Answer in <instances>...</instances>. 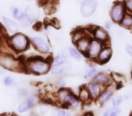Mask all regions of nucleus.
<instances>
[{
    "label": "nucleus",
    "instance_id": "obj_1",
    "mask_svg": "<svg viewBox=\"0 0 132 116\" xmlns=\"http://www.w3.org/2000/svg\"><path fill=\"white\" fill-rule=\"evenodd\" d=\"M24 73L34 75H45L50 73L52 66V56H31L23 59Z\"/></svg>",
    "mask_w": 132,
    "mask_h": 116
},
{
    "label": "nucleus",
    "instance_id": "obj_2",
    "mask_svg": "<svg viewBox=\"0 0 132 116\" xmlns=\"http://www.w3.org/2000/svg\"><path fill=\"white\" fill-rule=\"evenodd\" d=\"M7 44L10 49L15 53H24L31 47L30 37L21 32H17L10 35L7 38Z\"/></svg>",
    "mask_w": 132,
    "mask_h": 116
},
{
    "label": "nucleus",
    "instance_id": "obj_3",
    "mask_svg": "<svg viewBox=\"0 0 132 116\" xmlns=\"http://www.w3.org/2000/svg\"><path fill=\"white\" fill-rule=\"evenodd\" d=\"M0 67L10 72H24L23 59L7 52L0 51Z\"/></svg>",
    "mask_w": 132,
    "mask_h": 116
},
{
    "label": "nucleus",
    "instance_id": "obj_4",
    "mask_svg": "<svg viewBox=\"0 0 132 116\" xmlns=\"http://www.w3.org/2000/svg\"><path fill=\"white\" fill-rule=\"evenodd\" d=\"M30 42H31V46H33L34 49L38 52L40 55H46V56L51 55V45H50V43L44 37L39 36V35L31 36Z\"/></svg>",
    "mask_w": 132,
    "mask_h": 116
},
{
    "label": "nucleus",
    "instance_id": "obj_5",
    "mask_svg": "<svg viewBox=\"0 0 132 116\" xmlns=\"http://www.w3.org/2000/svg\"><path fill=\"white\" fill-rule=\"evenodd\" d=\"M126 13L127 10L125 7L124 0H123V1H116L111 5L109 15H110V18L112 21V23L119 26Z\"/></svg>",
    "mask_w": 132,
    "mask_h": 116
},
{
    "label": "nucleus",
    "instance_id": "obj_6",
    "mask_svg": "<svg viewBox=\"0 0 132 116\" xmlns=\"http://www.w3.org/2000/svg\"><path fill=\"white\" fill-rule=\"evenodd\" d=\"M90 35L92 38L100 41L104 44H110V35L109 34L108 30L104 29L101 26H92L89 29Z\"/></svg>",
    "mask_w": 132,
    "mask_h": 116
},
{
    "label": "nucleus",
    "instance_id": "obj_7",
    "mask_svg": "<svg viewBox=\"0 0 132 116\" xmlns=\"http://www.w3.org/2000/svg\"><path fill=\"white\" fill-rule=\"evenodd\" d=\"M39 102V98L35 94H28L26 98L20 103V104L17 107V111L19 113H26V112L31 111L33 108H35Z\"/></svg>",
    "mask_w": 132,
    "mask_h": 116
},
{
    "label": "nucleus",
    "instance_id": "obj_8",
    "mask_svg": "<svg viewBox=\"0 0 132 116\" xmlns=\"http://www.w3.org/2000/svg\"><path fill=\"white\" fill-rule=\"evenodd\" d=\"M104 45L105 44L100 42V41L92 38L90 45H89V48L87 50V53H85L84 57H86L87 59L90 60V61H95V59L98 57V55L101 53V49H102Z\"/></svg>",
    "mask_w": 132,
    "mask_h": 116
},
{
    "label": "nucleus",
    "instance_id": "obj_9",
    "mask_svg": "<svg viewBox=\"0 0 132 116\" xmlns=\"http://www.w3.org/2000/svg\"><path fill=\"white\" fill-rule=\"evenodd\" d=\"M98 7L97 0H86L80 5V12L82 17L88 18L94 15Z\"/></svg>",
    "mask_w": 132,
    "mask_h": 116
},
{
    "label": "nucleus",
    "instance_id": "obj_10",
    "mask_svg": "<svg viewBox=\"0 0 132 116\" xmlns=\"http://www.w3.org/2000/svg\"><path fill=\"white\" fill-rule=\"evenodd\" d=\"M112 55H113V50L110 44H105L94 62L98 65H105L111 59Z\"/></svg>",
    "mask_w": 132,
    "mask_h": 116
},
{
    "label": "nucleus",
    "instance_id": "obj_11",
    "mask_svg": "<svg viewBox=\"0 0 132 116\" xmlns=\"http://www.w3.org/2000/svg\"><path fill=\"white\" fill-rule=\"evenodd\" d=\"M116 89L117 88L115 87L114 83L105 87L102 90V92H101V94H100L99 98L97 99V103H99L100 105H104L105 103L110 102V99L112 98V96L115 94Z\"/></svg>",
    "mask_w": 132,
    "mask_h": 116
},
{
    "label": "nucleus",
    "instance_id": "obj_12",
    "mask_svg": "<svg viewBox=\"0 0 132 116\" xmlns=\"http://www.w3.org/2000/svg\"><path fill=\"white\" fill-rule=\"evenodd\" d=\"M92 81L95 82V83H97L98 84L101 85V86L104 87V88L113 83L112 75L110 74V73L106 72V71L98 72V74H96L95 77H94Z\"/></svg>",
    "mask_w": 132,
    "mask_h": 116
},
{
    "label": "nucleus",
    "instance_id": "obj_13",
    "mask_svg": "<svg viewBox=\"0 0 132 116\" xmlns=\"http://www.w3.org/2000/svg\"><path fill=\"white\" fill-rule=\"evenodd\" d=\"M72 69V64L71 62L67 61L61 65H52L50 73L54 76H62L69 73Z\"/></svg>",
    "mask_w": 132,
    "mask_h": 116
},
{
    "label": "nucleus",
    "instance_id": "obj_14",
    "mask_svg": "<svg viewBox=\"0 0 132 116\" xmlns=\"http://www.w3.org/2000/svg\"><path fill=\"white\" fill-rule=\"evenodd\" d=\"M81 103L80 102L77 94H75L72 91V92H71V94L67 96V98L65 99L62 108L68 109V110H76V109H78L81 106Z\"/></svg>",
    "mask_w": 132,
    "mask_h": 116
},
{
    "label": "nucleus",
    "instance_id": "obj_15",
    "mask_svg": "<svg viewBox=\"0 0 132 116\" xmlns=\"http://www.w3.org/2000/svg\"><path fill=\"white\" fill-rule=\"evenodd\" d=\"M92 35H90V32L88 34L82 36L81 39L77 41V42L74 44V46L77 48V50L80 52L81 53H82V55L84 56L85 53H87V50L89 48V45H90V40H92Z\"/></svg>",
    "mask_w": 132,
    "mask_h": 116
},
{
    "label": "nucleus",
    "instance_id": "obj_16",
    "mask_svg": "<svg viewBox=\"0 0 132 116\" xmlns=\"http://www.w3.org/2000/svg\"><path fill=\"white\" fill-rule=\"evenodd\" d=\"M86 87L89 90V92H90V97H92V101H97L100 94H101L102 90L104 89V87L98 84L97 83H95V82H93V81H89L86 84Z\"/></svg>",
    "mask_w": 132,
    "mask_h": 116
},
{
    "label": "nucleus",
    "instance_id": "obj_17",
    "mask_svg": "<svg viewBox=\"0 0 132 116\" xmlns=\"http://www.w3.org/2000/svg\"><path fill=\"white\" fill-rule=\"evenodd\" d=\"M2 22L3 25H4V27L10 35H14V34L19 32V26L18 23L15 22V20H13V19L9 18V17H2Z\"/></svg>",
    "mask_w": 132,
    "mask_h": 116
},
{
    "label": "nucleus",
    "instance_id": "obj_18",
    "mask_svg": "<svg viewBox=\"0 0 132 116\" xmlns=\"http://www.w3.org/2000/svg\"><path fill=\"white\" fill-rule=\"evenodd\" d=\"M72 92V90L68 87H65V88H61L58 89L57 92L54 94V99L55 102L58 105H60L61 107H62L64 103V101L67 98V96Z\"/></svg>",
    "mask_w": 132,
    "mask_h": 116
},
{
    "label": "nucleus",
    "instance_id": "obj_19",
    "mask_svg": "<svg viewBox=\"0 0 132 116\" xmlns=\"http://www.w3.org/2000/svg\"><path fill=\"white\" fill-rule=\"evenodd\" d=\"M77 96H78V98H79L80 102H81L82 104H86V103H89L92 101V97H90V92H89V90L87 89L86 85H83V86L80 87Z\"/></svg>",
    "mask_w": 132,
    "mask_h": 116
},
{
    "label": "nucleus",
    "instance_id": "obj_20",
    "mask_svg": "<svg viewBox=\"0 0 132 116\" xmlns=\"http://www.w3.org/2000/svg\"><path fill=\"white\" fill-rule=\"evenodd\" d=\"M24 11V13H26V15L30 18V20L33 22V24L37 22V20H38V18H39L38 8L35 7V6H26Z\"/></svg>",
    "mask_w": 132,
    "mask_h": 116
},
{
    "label": "nucleus",
    "instance_id": "obj_21",
    "mask_svg": "<svg viewBox=\"0 0 132 116\" xmlns=\"http://www.w3.org/2000/svg\"><path fill=\"white\" fill-rule=\"evenodd\" d=\"M67 61H68V53L64 51H61L54 56H52V65H61Z\"/></svg>",
    "mask_w": 132,
    "mask_h": 116
},
{
    "label": "nucleus",
    "instance_id": "obj_22",
    "mask_svg": "<svg viewBox=\"0 0 132 116\" xmlns=\"http://www.w3.org/2000/svg\"><path fill=\"white\" fill-rule=\"evenodd\" d=\"M98 69L97 67H95L94 65H89L84 71V74H83V77L85 80H88V81H92L95 75L98 74Z\"/></svg>",
    "mask_w": 132,
    "mask_h": 116
},
{
    "label": "nucleus",
    "instance_id": "obj_23",
    "mask_svg": "<svg viewBox=\"0 0 132 116\" xmlns=\"http://www.w3.org/2000/svg\"><path fill=\"white\" fill-rule=\"evenodd\" d=\"M68 51H67V53L69 55V56L72 57V59H74L75 61H81L82 58L84 56L82 55V53H81L79 51L77 50V48L74 45L69 46L68 47Z\"/></svg>",
    "mask_w": 132,
    "mask_h": 116
},
{
    "label": "nucleus",
    "instance_id": "obj_24",
    "mask_svg": "<svg viewBox=\"0 0 132 116\" xmlns=\"http://www.w3.org/2000/svg\"><path fill=\"white\" fill-rule=\"evenodd\" d=\"M119 26L124 29L130 30L132 27V15L131 14L126 13V15L124 16V17L121 20Z\"/></svg>",
    "mask_w": 132,
    "mask_h": 116
},
{
    "label": "nucleus",
    "instance_id": "obj_25",
    "mask_svg": "<svg viewBox=\"0 0 132 116\" xmlns=\"http://www.w3.org/2000/svg\"><path fill=\"white\" fill-rule=\"evenodd\" d=\"M88 33H89V30L84 29V28H82V29L74 30L72 34V43H73V44H75L79 39H81V37L84 36V35Z\"/></svg>",
    "mask_w": 132,
    "mask_h": 116
},
{
    "label": "nucleus",
    "instance_id": "obj_26",
    "mask_svg": "<svg viewBox=\"0 0 132 116\" xmlns=\"http://www.w3.org/2000/svg\"><path fill=\"white\" fill-rule=\"evenodd\" d=\"M24 11L22 9H20L19 7L15 6H10V14L13 17V18L15 19V21H18L19 19L22 17V16L24 15Z\"/></svg>",
    "mask_w": 132,
    "mask_h": 116
},
{
    "label": "nucleus",
    "instance_id": "obj_27",
    "mask_svg": "<svg viewBox=\"0 0 132 116\" xmlns=\"http://www.w3.org/2000/svg\"><path fill=\"white\" fill-rule=\"evenodd\" d=\"M17 22H18L19 26H21L22 28H30L33 26V22H32L29 17L26 15V13H24L22 17H21Z\"/></svg>",
    "mask_w": 132,
    "mask_h": 116
},
{
    "label": "nucleus",
    "instance_id": "obj_28",
    "mask_svg": "<svg viewBox=\"0 0 132 116\" xmlns=\"http://www.w3.org/2000/svg\"><path fill=\"white\" fill-rule=\"evenodd\" d=\"M2 83L6 87H17V83L11 75H5L2 79Z\"/></svg>",
    "mask_w": 132,
    "mask_h": 116
},
{
    "label": "nucleus",
    "instance_id": "obj_29",
    "mask_svg": "<svg viewBox=\"0 0 132 116\" xmlns=\"http://www.w3.org/2000/svg\"><path fill=\"white\" fill-rule=\"evenodd\" d=\"M123 102H124V96L120 95V94L113 95L111 99H110V103H111L112 107H119L122 104Z\"/></svg>",
    "mask_w": 132,
    "mask_h": 116
},
{
    "label": "nucleus",
    "instance_id": "obj_30",
    "mask_svg": "<svg viewBox=\"0 0 132 116\" xmlns=\"http://www.w3.org/2000/svg\"><path fill=\"white\" fill-rule=\"evenodd\" d=\"M52 116H72V113H71V112L68 109L61 107V108L53 111V112L52 113Z\"/></svg>",
    "mask_w": 132,
    "mask_h": 116
},
{
    "label": "nucleus",
    "instance_id": "obj_31",
    "mask_svg": "<svg viewBox=\"0 0 132 116\" xmlns=\"http://www.w3.org/2000/svg\"><path fill=\"white\" fill-rule=\"evenodd\" d=\"M55 85L58 89L61 88H65L66 87V81L64 80V78L62 76H59L58 79L55 82Z\"/></svg>",
    "mask_w": 132,
    "mask_h": 116
},
{
    "label": "nucleus",
    "instance_id": "obj_32",
    "mask_svg": "<svg viewBox=\"0 0 132 116\" xmlns=\"http://www.w3.org/2000/svg\"><path fill=\"white\" fill-rule=\"evenodd\" d=\"M17 94H18L19 97L21 98H26V96L29 94L28 92V90L26 88V87H17Z\"/></svg>",
    "mask_w": 132,
    "mask_h": 116
},
{
    "label": "nucleus",
    "instance_id": "obj_33",
    "mask_svg": "<svg viewBox=\"0 0 132 116\" xmlns=\"http://www.w3.org/2000/svg\"><path fill=\"white\" fill-rule=\"evenodd\" d=\"M124 4L127 10V13L132 15V0H124Z\"/></svg>",
    "mask_w": 132,
    "mask_h": 116
},
{
    "label": "nucleus",
    "instance_id": "obj_34",
    "mask_svg": "<svg viewBox=\"0 0 132 116\" xmlns=\"http://www.w3.org/2000/svg\"><path fill=\"white\" fill-rule=\"evenodd\" d=\"M121 113V109L119 107H112L109 116H119Z\"/></svg>",
    "mask_w": 132,
    "mask_h": 116
},
{
    "label": "nucleus",
    "instance_id": "obj_35",
    "mask_svg": "<svg viewBox=\"0 0 132 116\" xmlns=\"http://www.w3.org/2000/svg\"><path fill=\"white\" fill-rule=\"evenodd\" d=\"M124 48H125L126 53L132 58V44H126L124 46Z\"/></svg>",
    "mask_w": 132,
    "mask_h": 116
},
{
    "label": "nucleus",
    "instance_id": "obj_36",
    "mask_svg": "<svg viewBox=\"0 0 132 116\" xmlns=\"http://www.w3.org/2000/svg\"><path fill=\"white\" fill-rule=\"evenodd\" d=\"M112 26H113V23H112V21L108 20L104 23V26H103V28L106 29V30H110L112 28Z\"/></svg>",
    "mask_w": 132,
    "mask_h": 116
},
{
    "label": "nucleus",
    "instance_id": "obj_37",
    "mask_svg": "<svg viewBox=\"0 0 132 116\" xmlns=\"http://www.w3.org/2000/svg\"><path fill=\"white\" fill-rule=\"evenodd\" d=\"M111 111V108H106L102 112V116H109L110 115V112Z\"/></svg>",
    "mask_w": 132,
    "mask_h": 116
},
{
    "label": "nucleus",
    "instance_id": "obj_38",
    "mask_svg": "<svg viewBox=\"0 0 132 116\" xmlns=\"http://www.w3.org/2000/svg\"><path fill=\"white\" fill-rule=\"evenodd\" d=\"M5 71L6 70H4L3 68L0 67V76H5Z\"/></svg>",
    "mask_w": 132,
    "mask_h": 116
},
{
    "label": "nucleus",
    "instance_id": "obj_39",
    "mask_svg": "<svg viewBox=\"0 0 132 116\" xmlns=\"http://www.w3.org/2000/svg\"><path fill=\"white\" fill-rule=\"evenodd\" d=\"M0 116H15V115H13V114H11V113H6V112H5V113H0Z\"/></svg>",
    "mask_w": 132,
    "mask_h": 116
},
{
    "label": "nucleus",
    "instance_id": "obj_40",
    "mask_svg": "<svg viewBox=\"0 0 132 116\" xmlns=\"http://www.w3.org/2000/svg\"><path fill=\"white\" fill-rule=\"evenodd\" d=\"M85 1H86V0H76V2H77L78 4H80V5H81V3L85 2Z\"/></svg>",
    "mask_w": 132,
    "mask_h": 116
},
{
    "label": "nucleus",
    "instance_id": "obj_41",
    "mask_svg": "<svg viewBox=\"0 0 132 116\" xmlns=\"http://www.w3.org/2000/svg\"><path fill=\"white\" fill-rule=\"evenodd\" d=\"M38 1H39V2H41V3H44H44L46 4V2H47L48 0H38Z\"/></svg>",
    "mask_w": 132,
    "mask_h": 116
},
{
    "label": "nucleus",
    "instance_id": "obj_42",
    "mask_svg": "<svg viewBox=\"0 0 132 116\" xmlns=\"http://www.w3.org/2000/svg\"><path fill=\"white\" fill-rule=\"evenodd\" d=\"M29 116H39V115H37V114H35V113H31Z\"/></svg>",
    "mask_w": 132,
    "mask_h": 116
},
{
    "label": "nucleus",
    "instance_id": "obj_43",
    "mask_svg": "<svg viewBox=\"0 0 132 116\" xmlns=\"http://www.w3.org/2000/svg\"><path fill=\"white\" fill-rule=\"evenodd\" d=\"M130 33H131V35H132V27H131V29H130Z\"/></svg>",
    "mask_w": 132,
    "mask_h": 116
},
{
    "label": "nucleus",
    "instance_id": "obj_44",
    "mask_svg": "<svg viewBox=\"0 0 132 116\" xmlns=\"http://www.w3.org/2000/svg\"><path fill=\"white\" fill-rule=\"evenodd\" d=\"M131 80H132V72H131Z\"/></svg>",
    "mask_w": 132,
    "mask_h": 116
},
{
    "label": "nucleus",
    "instance_id": "obj_45",
    "mask_svg": "<svg viewBox=\"0 0 132 116\" xmlns=\"http://www.w3.org/2000/svg\"><path fill=\"white\" fill-rule=\"evenodd\" d=\"M27 1H31V0H27Z\"/></svg>",
    "mask_w": 132,
    "mask_h": 116
},
{
    "label": "nucleus",
    "instance_id": "obj_46",
    "mask_svg": "<svg viewBox=\"0 0 132 116\" xmlns=\"http://www.w3.org/2000/svg\"><path fill=\"white\" fill-rule=\"evenodd\" d=\"M82 116H83V115H82Z\"/></svg>",
    "mask_w": 132,
    "mask_h": 116
}]
</instances>
